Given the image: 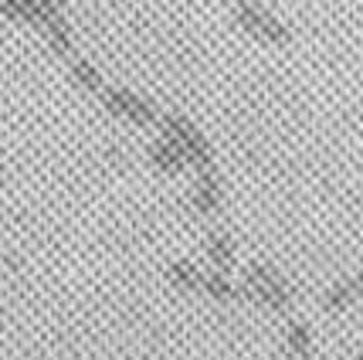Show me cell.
Segmentation results:
<instances>
[{
  "label": "cell",
  "mask_w": 363,
  "mask_h": 360,
  "mask_svg": "<svg viewBox=\"0 0 363 360\" xmlns=\"http://www.w3.org/2000/svg\"><path fill=\"white\" fill-rule=\"evenodd\" d=\"M48 4H51L55 11H62V7H65V4H68V0H48Z\"/></svg>",
  "instance_id": "12"
},
{
  "label": "cell",
  "mask_w": 363,
  "mask_h": 360,
  "mask_svg": "<svg viewBox=\"0 0 363 360\" xmlns=\"http://www.w3.org/2000/svg\"><path fill=\"white\" fill-rule=\"evenodd\" d=\"M41 31H45L48 45L55 48V51H58L62 58H72V55H75V45H72V28H68V21L62 17V11H58V14H51V17H48V21H45V28H41Z\"/></svg>",
  "instance_id": "7"
},
{
  "label": "cell",
  "mask_w": 363,
  "mask_h": 360,
  "mask_svg": "<svg viewBox=\"0 0 363 360\" xmlns=\"http://www.w3.org/2000/svg\"><path fill=\"white\" fill-rule=\"evenodd\" d=\"M207 251H211V262H214V268L218 272H228L231 268V262H235V255H231V238L224 235V231H214L211 235V241H207Z\"/></svg>",
  "instance_id": "9"
},
{
  "label": "cell",
  "mask_w": 363,
  "mask_h": 360,
  "mask_svg": "<svg viewBox=\"0 0 363 360\" xmlns=\"http://www.w3.org/2000/svg\"><path fill=\"white\" fill-rule=\"evenodd\" d=\"M289 347H292L296 357H309V329L302 327V323H292V329H289Z\"/></svg>",
  "instance_id": "11"
},
{
  "label": "cell",
  "mask_w": 363,
  "mask_h": 360,
  "mask_svg": "<svg viewBox=\"0 0 363 360\" xmlns=\"http://www.w3.org/2000/svg\"><path fill=\"white\" fill-rule=\"evenodd\" d=\"M68 68H72V75H75V82H79L82 89H89V92H95V95H102L109 85L102 82V72L95 68L92 62H85V58H79V55H72L68 58Z\"/></svg>",
  "instance_id": "8"
},
{
  "label": "cell",
  "mask_w": 363,
  "mask_h": 360,
  "mask_svg": "<svg viewBox=\"0 0 363 360\" xmlns=\"http://www.w3.org/2000/svg\"><path fill=\"white\" fill-rule=\"evenodd\" d=\"M167 276H170V282H174L177 289L204 293V296L221 299V302H231V299H248V285H235L231 279H224V272L207 276V272L187 266V262H177V266L167 268Z\"/></svg>",
  "instance_id": "1"
},
{
  "label": "cell",
  "mask_w": 363,
  "mask_h": 360,
  "mask_svg": "<svg viewBox=\"0 0 363 360\" xmlns=\"http://www.w3.org/2000/svg\"><path fill=\"white\" fill-rule=\"evenodd\" d=\"M150 160H153V163H157V170H163V173H177V170H184V167H187V153H184L174 140H167V136L150 146Z\"/></svg>",
  "instance_id": "6"
},
{
  "label": "cell",
  "mask_w": 363,
  "mask_h": 360,
  "mask_svg": "<svg viewBox=\"0 0 363 360\" xmlns=\"http://www.w3.org/2000/svg\"><path fill=\"white\" fill-rule=\"evenodd\" d=\"M194 204L201 214H214L221 207V190H218V173L214 167L197 170V187H194Z\"/></svg>",
  "instance_id": "5"
},
{
  "label": "cell",
  "mask_w": 363,
  "mask_h": 360,
  "mask_svg": "<svg viewBox=\"0 0 363 360\" xmlns=\"http://www.w3.org/2000/svg\"><path fill=\"white\" fill-rule=\"evenodd\" d=\"M0 41H4V17H0Z\"/></svg>",
  "instance_id": "13"
},
{
  "label": "cell",
  "mask_w": 363,
  "mask_h": 360,
  "mask_svg": "<svg viewBox=\"0 0 363 360\" xmlns=\"http://www.w3.org/2000/svg\"><path fill=\"white\" fill-rule=\"evenodd\" d=\"M296 360H309V357H296Z\"/></svg>",
  "instance_id": "14"
},
{
  "label": "cell",
  "mask_w": 363,
  "mask_h": 360,
  "mask_svg": "<svg viewBox=\"0 0 363 360\" xmlns=\"http://www.w3.org/2000/svg\"><path fill=\"white\" fill-rule=\"evenodd\" d=\"M160 129H163V136H167V140H174L177 146L187 153V163L194 167V170H207V167H214L207 140L187 123V119H184V116L163 112V116H160Z\"/></svg>",
  "instance_id": "2"
},
{
  "label": "cell",
  "mask_w": 363,
  "mask_h": 360,
  "mask_svg": "<svg viewBox=\"0 0 363 360\" xmlns=\"http://www.w3.org/2000/svg\"><path fill=\"white\" fill-rule=\"evenodd\" d=\"M357 296H363V276H357V279H347V282H340V285L333 289L330 296H326V306H330V310H340V306L353 302Z\"/></svg>",
  "instance_id": "10"
},
{
  "label": "cell",
  "mask_w": 363,
  "mask_h": 360,
  "mask_svg": "<svg viewBox=\"0 0 363 360\" xmlns=\"http://www.w3.org/2000/svg\"><path fill=\"white\" fill-rule=\"evenodd\" d=\"M102 106L112 116H123V119H129L136 126H160V116H163L153 102H146V99L126 92V89H106L102 92Z\"/></svg>",
  "instance_id": "3"
},
{
  "label": "cell",
  "mask_w": 363,
  "mask_h": 360,
  "mask_svg": "<svg viewBox=\"0 0 363 360\" xmlns=\"http://www.w3.org/2000/svg\"><path fill=\"white\" fill-rule=\"evenodd\" d=\"M235 17H238V24H241L245 31L258 34V38H265V41H289V31H285L282 24H279L275 17L262 14V11L252 7V4H238Z\"/></svg>",
  "instance_id": "4"
}]
</instances>
